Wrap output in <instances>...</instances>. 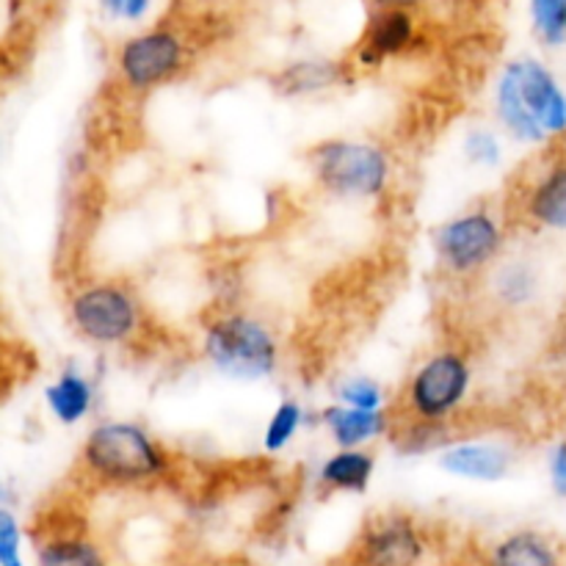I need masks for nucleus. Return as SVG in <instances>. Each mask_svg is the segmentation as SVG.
Here are the masks:
<instances>
[{"instance_id": "f03ea898", "label": "nucleus", "mask_w": 566, "mask_h": 566, "mask_svg": "<svg viewBox=\"0 0 566 566\" xmlns=\"http://www.w3.org/2000/svg\"><path fill=\"white\" fill-rule=\"evenodd\" d=\"M77 464L94 484L133 490L164 481L171 470V457L138 423L103 420L88 429Z\"/></svg>"}, {"instance_id": "9d476101", "label": "nucleus", "mask_w": 566, "mask_h": 566, "mask_svg": "<svg viewBox=\"0 0 566 566\" xmlns=\"http://www.w3.org/2000/svg\"><path fill=\"white\" fill-rule=\"evenodd\" d=\"M528 224L547 232H566V155H553L528 180L520 197Z\"/></svg>"}, {"instance_id": "b1692460", "label": "nucleus", "mask_w": 566, "mask_h": 566, "mask_svg": "<svg viewBox=\"0 0 566 566\" xmlns=\"http://www.w3.org/2000/svg\"><path fill=\"white\" fill-rule=\"evenodd\" d=\"M337 403L365 409V412H379V409H385V390L370 376H348L337 385Z\"/></svg>"}, {"instance_id": "6ab92c4d", "label": "nucleus", "mask_w": 566, "mask_h": 566, "mask_svg": "<svg viewBox=\"0 0 566 566\" xmlns=\"http://www.w3.org/2000/svg\"><path fill=\"white\" fill-rule=\"evenodd\" d=\"M492 293L506 310H523L539 293V276L525 260H509L492 271Z\"/></svg>"}, {"instance_id": "412c9836", "label": "nucleus", "mask_w": 566, "mask_h": 566, "mask_svg": "<svg viewBox=\"0 0 566 566\" xmlns=\"http://www.w3.org/2000/svg\"><path fill=\"white\" fill-rule=\"evenodd\" d=\"M304 426V409L302 403L285 398L274 407L269 423L263 429V451L265 453H282L293 440L298 437Z\"/></svg>"}, {"instance_id": "6e6552de", "label": "nucleus", "mask_w": 566, "mask_h": 566, "mask_svg": "<svg viewBox=\"0 0 566 566\" xmlns=\"http://www.w3.org/2000/svg\"><path fill=\"white\" fill-rule=\"evenodd\" d=\"M191 59L188 39L177 28L158 25L125 39L116 50V75L130 92L144 94L175 81Z\"/></svg>"}, {"instance_id": "bb28decb", "label": "nucleus", "mask_w": 566, "mask_h": 566, "mask_svg": "<svg viewBox=\"0 0 566 566\" xmlns=\"http://www.w3.org/2000/svg\"><path fill=\"white\" fill-rule=\"evenodd\" d=\"M547 473H551V486L562 501H566V440L558 442L547 459Z\"/></svg>"}, {"instance_id": "4468645a", "label": "nucleus", "mask_w": 566, "mask_h": 566, "mask_svg": "<svg viewBox=\"0 0 566 566\" xmlns=\"http://www.w3.org/2000/svg\"><path fill=\"white\" fill-rule=\"evenodd\" d=\"M484 566H566L562 547L547 534L534 528H520L501 536L486 551Z\"/></svg>"}, {"instance_id": "5701e85b", "label": "nucleus", "mask_w": 566, "mask_h": 566, "mask_svg": "<svg viewBox=\"0 0 566 566\" xmlns=\"http://www.w3.org/2000/svg\"><path fill=\"white\" fill-rule=\"evenodd\" d=\"M462 153L468 164L479 169H495L503 164V142L490 127H470L462 138Z\"/></svg>"}, {"instance_id": "39448f33", "label": "nucleus", "mask_w": 566, "mask_h": 566, "mask_svg": "<svg viewBox=\"0 0 566 566\" xmlns=\"http://www.w3.org/2000/svg\"><path fill=\"white\" fill-rule=\"evenodd\" d=\"M77 335L92 346H127L142 332V302L127 285L114 280L86 282L66 304Z\"/></svg>"}, {"instance_id": "dca6fc26", "label": "nucleus", "mask_w": 566, "mask_h": 566, "mask_svg": "<svg viewBox=\"0 0 566 566\" xmlns=\"http://www.w3.org/2000/svg\"><path fill=\"white\" fill-rule=\"evenodd\" d=\"M376 473V457L365 448H337L318 468V484L326 492L363 495L370 490Z\"/></svg>"}, {"instance_id": "4be33fe9", "label": "nucleus", "mask_w": 566, "mask_h": 566, "mask_svg": "<svg viewBox=\"0 0 566 566\" xmlns=\"http://www.w3.org/2000/svg\"><path fill=\"white\" fill-rule=\"evenodd\" d=\"M531 22L542 44H566V0H531Z\"/></svg>"}, {"instance_id": "9b49d317", "label": "nucleus", "mask_w": 566, "mask_h": 566, "mask_svg": "<svg viewBox=\"0 0 566 566\" xmlns=\"http://www.w3.org/2000/svg\"><path fill=\"white\" fill-rule=\"evenodd\" d=\"M514 468V453L503 442L457 440L440 453V470L462 481L497 484Z\"/></svg>"}, {"instance_id": "423d86ee", "label": "nucleus", "mask_w": 566, "mask_h": 566, "mask_svg": "<svg viewBox=\"0 0 566 566\" xmlns=\"http://www.w3.org/2000/svg\"><path fill=\"white\" fill-rule=\"evenodd\" d=\"M473 387V365L457 348H442L426 357L409 376L403 390L407 418L448 423L459 412Z\"/></svg>"}, {"instance_id": "c85d7f7f", "label": "nucleus", "mask_w": 566, "mask_h": 566, "mask_svg": "<svg viewBox=\"0 0 566 566\" xmlns=\"http://www.w3.org/2000/svg\"><path fill=\"white\" fill-rule=\"evenodd\" d=\"M171 566H224V564L210 562V558H182V562H175Z\"/></svg>"}, {"instance_id": "c756f323", "label": "nucleus", "mask_w": 566, "mask_h": 566, "mask_svg": "<svg viewBox=\"0 0 566 566\" xmlns=\"http://www.w3.org/2000/svg\"><path fill=\"white\" fill-rule=\"evenodd\" d=\"M191 3H197V6H210V3H216V0H191Z\"/></svg>"}, {"instance_id": "a878e982", "label": "nucleus", "mask_w": 566, "mask_h": 566, "mask_svg": "<svg viewBox=\"0 0 566 566\" xmlns=\"http://www.w3.org/2000/svg\"><path fill=\"white\" fill-rule=\"evenodd\" d=\"M99 3L111 20L119 22H142L153 9V0H99Z\"/></svg>"}, {"instance_id": "f8f14e48", "label": "nucleus", "mask_w": 566, "mask_h": 566, "mask_svg": "<svg viewBox=\"0 0 566 566\" xmlns=\"http://www.w3.org/2000/svg\"><path fill=\"white\" fill-rule=\"evenodd\" d=\"M36 566H111L103 545L83 525H50L33 531Z\"/></svg>"}, {"instance_id": "2eb2a0df", "label": "nucleus", "mask_w": 566, "mask_h": 566, "mask_svg": "<svg viewBox=\"0 0 566 566\" xmlns=\"http://www.w3.org/2000/svg\"><path fill=\"white\" fill-rule=\"evenodd\" d=\"M321 423L329 431L332 442L337 448H365L368 442L381 440V437H390L392 431V418L390 412L379 409V412H365V409H352L335 403V407H326L321 412Z\"/></svg>"}, {"instance_id": "7ed1b4c3", "label": "nucleus", "mask_w": 566, "mask_h": 566, "mask_svg": "<svg viewBox=\"0 0 566 566\" xmlns=\"http://www.w3.org/2000/svg\"><path fill=\"white\" fill-rule=\"evenodd\" d=\"M202 354L221 376L235 381H263L280 368L274 329L247 310H221L205 324Z\"/></svg>"}, {"instance_id": "20e7f679", "label": "nucleus", "mask_w": 566, "mask_h": 566, "mask_svg": "<svg viewBox=\"0 0 566 566\" xmlns=\"http://www.w3.org/2000/svg\"><path fill=\"white\" fill-rule=\"evenodd\" d=\"M307 164L315 182L340 199H376L392 180L390 153L363 138H324L307 149Z\"/></svg>"}, {"instance_id": "1a4fd4ad", "label": "nucleus", "mask_w": 566, "mask_h": 566, "mask_svg": "<svg viewBox=\"0 0 566 566\" xmlns=\"http://www.w3.org/2000/svg\"><path fill=\"white\" fill-rule=\"evenodd\" d=\"M426 551L423 528L409 514H379L359 534L352 566H420Z\"/></svg>"}, {"instance_id": "f3484780", "label": "nucleus", "mask_w": 566, "mask_h": 566, "mask_svg": "<svg viewBox=\"0 0 566 566\" xmlns=\"http://www.w3.org/2000/svg\"><path fill=\"white\" fill-rule=\"evenodd\" d=\"M44 403L55 423L77 426L88 418L94 407V385L75 368H66L44 387Z\"/></svg>"}, {"instance_id": "f257e3e1", "label": "nucleus", "mask_w": 566, "mask_h": 566, "mask_svg": "<svg viewBox=\"0 0 566 566\" xmlns=\"http://www.w3.org/2000/svg\"><path fill=\"white\" fill-rule=\"evenodd\" d=\"M497 125L520 144H542L566 138V88L556 72L539 59L509 61L495 81Z\"/></svg>"}, {"instance_id": "a211bd4d", "label": "nucleus", "mask_w": 566, "mask_h": 566, "mask_svg": "<svg viewBox=\"0 0 566 566\" xmlns=\"http://www.w3.org/2000/svg\"><path fill=\"white\" fill-rule=\"evenodd\" d=\"M390 442L401 457H423L431 451H446L453 446V431L448 423H434V420L403 418L392 426Z\"/></svg>"}, {"instance_id": "cd10ccee", "label": "nucleus", "mask_w": 566, "mask_h": 566, "mask_svg": "<svg viewBox=\"0 0 566 566\" xmlns=\"http://www.w3.org/2000/svg\"><path fill=\"white\" fill-rule=\"evenodd\" d=\"M374 3L379 6V9H407V11H412V9H418L423 0H374Z\"/></svg>"}, {"instance_id": "aec40b11", "label": "nucleus", "mask_w": 566, "mask_h": 566, "mask_svg": "<svg viewBox=\"0 0 566 566\" xmlns=\"http://www.w3.org/2000/svg\"><path fill=\"white\" fill-rule=\"evenodd\" d=\"M343 66L337 61H296L276 75L282 94H313L343 81Z\"/></svg>"}, {"instance_id": "393cba45", "label": "nucleus", "mask_w": 566, "mask_h": 566, "mask_svg": "<svg viewBox=\"0 0 566 566\" xmlns=\"http://www.w3.org/2000/svg\"><path fill=\"white\" fill-rule=\"evenodd\" d=\"M0 566H25L22 562V525L9 506L0 509Z\"/></svg>"}, {"instance_id": "ddd939ff", "label": "nucleus", "mask_w": 566, "mask_h": 566, "mask_svg": "<svg viewBox=\"0 0 566 566\" xmlns=\"http://www.w3.org/2000/svg\"><path fill=\"white\" fill-rule=\"evenodd\" d=\"M418 39V20L407 9H379L357 50L359 66H379L392 55L407 53Z\"/></svg>"}, {"instance_id": "0eeeda50", "label": "nucleus", "mask_w": 566, "mask_h": 566, "mask_svg": "<svg viewBox=\"0 0 566 566\" xmlns=\"http://www.w3.org/2000/svg\"><path fill=\"white\" fill-rule=\"evenodd\" d=\"M506 227L490 208H473L440 224L431 235L437 263L451 276H475L503 252Z\"/></svg>"}]
</instances>
